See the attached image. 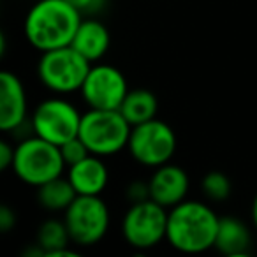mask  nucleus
I'll use <instances>...</instances> for the list:
<instances>
[{"label":"nucleus","instance_id":"39448f33","mask_svg":"<svg viewBox=\"0 0 257 257\" xmlns=\"http://www.w3.org/2000/svg\"><path fill=\"white\" fill-rule=\"evenodd\" d=\"M92 67L72 46L57 48L41 53L37 62V78L55 95H69L79 92Z\"/></svg>","mask_w":257,"mask_h":257},{"label":"nucleus","instance_id":"4468645a","mask_svg":"<svg viewBox=\"0 0 257 257\" xmlns=\"http://www.w3.org/2000/svg\"><path fill=\"white\" fill-rule=\"evenodd\" d=\"M111 44V36L107 27L95 16H85L79 23L71 46L83 55L92 64L99 62L107 53Z\"/></svg>","mask_w":257,"mask_h":257},{"label":"nucleus","instance_id":"f257e3e1","mask_svg":"<svg viewBox=\"0 0 257 257\" xmlns=\"http://www.w3.org/2000/svg\"><path fill=\"white\" fill-rule=\"evenodd\" d=\"M83 15L67 0H37L23 23V32L34 50L50 51L71 46Z\"/></svg>","mask_w":257,"mask_h":257},{"label":"nucleus","instance_id":"412c9836","mask_svg":"<svg viewBox=\"0 0 257 257\" xmlns=\"http://www.w3.org/2000/svg\"><path fill=\"white\" fill-rule=\"evenodd\" d=\"M125 196H127L128 203H140V201L150 199V185H148V182L134 180L125 189Z\"/></svg>","mask_w":257,"mask_h":257},{"label":"nucleus","instance_id":"aec40b11","mask_svg":"<svg viewBox=\"0 0 257 257\" xmlns=\"http://www.w3.org/2000/svg\"><path fill=\"white\" fill-rule=\"evenodd\" d=\"M60 152H62V157H64L65 164H67V168L76 164V162L83 161V159L90 155V150L86 148V145L83 143V140L79 136L72 138L67 143L60 145Z\"/></svg>","mask_w":257,"mask_h":257},{"label":"nucleus","instance_id":"423d86ee","mask_svg":"<svg viewBox=\"0 0 257 257\" xmlns=\"http://www.w3.org/2000/svg\"><path fill=\"white\" fill-rule=\"evenodd\" d=\"M169 210L154 199L131 203L121 218L120 231L125 243L136 250H150L166 241Z\"/></svg>","mask_w":257,"mask_h":257},{"label":"nucleus","instance_id":"ddd939ff","mask_svg":"<svg viewBox=\"0 0 257 257\" xmlns=\"http://www.w3.org/2000/svg\"><path fill=\"white\" fill-rule=\"evenodd\" d=\"M67 178L78 196H100L109 182V171L102 157L90 154L83 161L69 166Z\"/></svg>","mask_w":257,"mask_h":257},{"label":"nucleus","instance_id":"9b49d317","mask_svg":"<svg viewBox=\"0 0 257 257\" xmlns=\"http://www.w3.org/2000/svg\"><path fill=\"white\" fill-rule=\"evenodd\" d=\"M29 102L22 79L11 71L0 72V128L15 133L30 116H27Z\"/></svg>","mask_w":257,"mask_h":257},{"label":"nucleus","instance_id":"1a4fd4ad","mask_svg":"<svg viewBox=\"0 0 257 257\" xmlns=\"http://www.w3.org/2000/svg\"><path fill=\"white\" fill-rule=\"evenodd\" d=\"M127 150L138 164L155 169L171 162L176 152V134L171 125L154 118L145 123L134 125Z\"/></svg>","mask_w":257,"mask_h":257},{"label":"nucleus","instance_id":"f3484780","mask_svg":"<svg viewBox=\"0 0 257 257\" xmlns=\"http://www.w3.org/2000/svg\"><path fill=\"white\" fill-rule=\"evenodd\" d=\"M76 197H78V194H76L74 187L69 182L67 176L64 175L37 187V203H39V206H43L46 211H53V213H57V211L64 213Z\"/></svg>","mask_w":257,"mask_h":257},{"label":"nucleus","instance_id":"b1692460","mask_svg":"<svg viewBox=\"0 0 257 257\" xmlns=\"http://www.w3.org/2000/svg\"><path fill=\"white\" fill-rule=\"evenodd\" d=\"M16 225V213L9 206H0V231L9 232Z\"/></svg>","mask_w":257,"mask_h":257},{"label":"nucleus","instance_id":"393cba45","mask_svg":"<svg viewBox=\"0 0 257 257\" xmlns=\"http://www.w3.org/2000/svg\"><path fill=\"white\" fill-rule=\"evenodd\" d=\"M250 215H252V222H253V227L257 229V194L252 201V210H250Z\"/></svg>","mask_w":257,"mask_h":257},{"label":"nucleus","instance_id":"2eb2a0df","mask_svg":"<svg viewBox=\"0 0 257 257\" xmlns=\"http://www.w3.org/2000/svg\"><path fill=\"white\" fill-rule=\"evenodd\" d=\"M215 248L229 257L248 255L252 248V232L248 225L236 217H220Z\"/></svg>","mask_w":257,"mask_h":257},{"label":"nucleus","instance_id":"7ed1b4c3","mask_svg":"<svg viewBox=\"0 0 257 257\" xmlns=\"http://www.w3.org/2000/svg\"><path fill=\"white\" fill-rule=\"evenodd\" d=\"M65 168L67 164L58 145L50 143L36 134L18 140L16 143L13 171L25 185L37 189L43 183L62 176Z\"/></svg>","mask_w":257,"mask_h":257},{"label":"nucleus","instance_id":"6ab92c4d","mask_svg":"<svg viewBox=\"0 0 257 257\" xmlns=\"http://www.w3.org/2000/svg\"><path fill=\"white\" fill-rule=\"evenodd\" d=\"M201 190L203 196L211 203H222L231 196V180L222 171H210L204 175L201 182Z\"/></svg>","mask_w":257,"mask_h":257},{"label":"nucleus","instance_id":"4be33fe9","mask_svg":"<svg viewBox=\"0 0 257 257\" xmlns=\"http://www.w3.org/2000/svg\"><path fill=\"white\" fill-rule=\"evenodd\" d=\"M83 16H95L107 6V0H67Z\"/></svg>","mask_w":257,"mask_h":257},{"label":"nucleus","instance_id":"6e6552de","mask_svg":"<svg viewBox=\"0 0 257 257\" xmlns=\"http://www.w3.org/2000/svg\"><path fill=\"white\" fill-rule=\"evenodd\" d=\"M64 222L72 245L93 246L104 239L109 229L111 215L100 196H78L64 211Z\"/></svg>","mask_w":257,"mask_h":257},{"label":"nucleus","instance_id":"a211bd4d","mask_svg":"<svg viewBox=\"0 0 257 257\" xmlns=\"http://www.w3.org/2000/svg\"><path fill=\"white\" fill-rule=\"evenodd\" d=\"M36 243L44 250V255L46 257H50L57 250L71 246L72 239L67 231V225H65L64 218H46L37 227Z\"/></svg>","mask_w":257,"mask_h":257},{"label":"nucleus","instance_id":"dca6fc26","mask_svg":"<svg viewBox=\"0 0 257 257\" xmlns=\"http://www.w3.org/2000/svg\"><path fill=\"white\" fill-rule=\"evenodd\" d=\"M125 120L133 125H140L157 118L159 99L152 90L148 88H133L125 95L121 106L118 107Z\"/></svg>","mask_w":257,"mask_h":257},{"label":"nucleus","instance_id":"0eeeda50","mask_svg":"<svg viewBox=\"0 0 257 257\" xmlns=\"http://www.w3.org/2000/svg\"><path fill=\"white\" fill-rule=\"evenodd\" d=\"M81 116L78 107L64 95H53L37 104L30 114V125L36 136L60 147L79 134Z\"/></svg>","mask_w":257,"mask_h":257},{"label":"nucleus","instance_id":"f8f14e48","mask_svg":"<svg viewBox=\"0 0 257 257\" xmlns=\"http://www.w3.org/2000/svg\"><path fill=\"white\" fill-rule=\"evenodd\" d=\"M148 185H150V199L171 210L173 206L187 199L190 180L185 169L168 162L155 168L154 175L148 180Z\"/></svg>","mask_w":257,"mask_h":257},{"label":"nucleus","instance_id":"5701e85b","mask_svg":"<svg viewBox=\"0 0 257 257\" xmlns=\"http://www.w3.org/2000/svg\"><path fill=\"white\" fill-rule=\"evenodd\" d=\"M15 152H16V145L13 147L9 141H0V169H2V171L13 168Z\"/></svg>","mask_w":257,"mask_h":257},{"label":"nucleus","instance_id":"20e7f679","mask_svg":"<svg viewBox=\"0 0 257 257\" xmlns=\"http://www.w3.org/2000/svg\"><path fill=\"white\" fill-rule=\"evenodd\" d=\"M133 125L125 120L120 109H90L83 113L78 136L90 154L109 157L125 150Z\"/></svg>","mask_w":257,"mask_h":257},{"label":"nucleus","instance_id":"9d476101","mask_svg":"<svg viewBox=\"0 0 257 257\" xmlns=\"http://www.w3.org/2000/svg\"><path fill=\"white\" fill-rule=\"evenodd\" d=\"M128 90L127 78L120 69L109 64H92L79 93L90 109H118Z\"/></svg>","mask_w":257,"mask_h":257},{"label":"nucleus","instance_id":"f03ea898","mask_svg":"<svg viewBox=\"0 0 257 257\" xmlns=\"http://www.w3.org/2000/svg\"><path fill=\"white\" fill-rule=\"evenodd\" d=\"M218 222L208 203L185 199L169 210L166 241L182 253H203L215 248Z\"/></svg>","mask_w":257,"mask_h":257}]
</instances>
